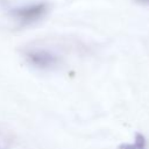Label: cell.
<instances>
[{"label": "cell", "instance_id": "277c9868", "mask_svg": "<svg viewBox=\"0 0 149 149\" xmlns=\"http://www.w3.org/2000/svg\"><path fill=\"white\" fill-rule=\"evenodd\" d=\"M134 1L141 5H149V0H134Z\"/></svg>", "mask_w": 149, "mask_h": 149}, {"label": "cell", "instance_id": "7a4b0ae2", "mask_svg": "<svg viewBox=\"0 0 149 149\" xmlns=\"http://www.w3.org/2000/svg\"><path fill=\"white\" fill-rule=\"evenodd\" d=\"M27 59L29 61L30 64H33L36 68L40 69H49L52 68L57 64L58 58L56 55L48 50L43 49H36V50H30L27 52Z\"/></svg>", "mask_w": 149, "mask_h": 149}, {"label": "cell", "instance_id": "6da1fadb", "mask_svg": "<svg viewBox=\"0 0 149 149\" xmlns=\"http://www.w3.org/2000/svg\"><path fill=\"white\" fill-rule=\"evenodd\" d=\"M48 12L47 2H35L13 8L9 14L22 24H30L41 20Z\"/></svg>", "mask_w": 149, "mask_h": 149}, {"label": "cell", "instance_id": "3957f363", "mask_svg": "<svg viewBox=\"0 0 149 149\" xmlns=\"http://www.w3.org/2000/svg\"><path fill=\"white\" fill-rule=\"evenodd\" d=\"M120 149H146V141L142 135L136 136V141L133 144H123Z\"/></svg>", "mask_w": 149, "mask_h": 149}]
</instances>
